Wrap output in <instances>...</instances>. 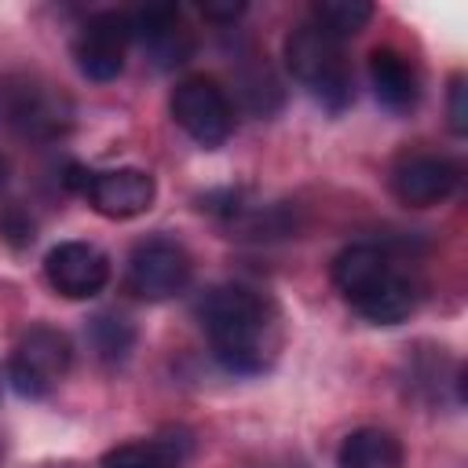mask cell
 Instances as JSON below:
<instances>
[{
  "instance_id": "6da1fadb",
  "label": "cell",
  "mask_w": 468,
  "mask_h": 468,
  "mask_svg": "<svg viewBox=\"0 0 468 468\" xmlns=\"http://www.w3.org/2000/svg\"><path fill=\"white\" fill-rule=\"evenodd\" d=\"M197 318L208 333L212 355L230 373H260L278 351V325L271 303L245 285H216L201 296Z\"/></svg>"
},
{
  "instance_id": "7a4b0ae2",
  "label": "cell",
  "mask_w": 468,
  "mask_h": 468,
  "mask_svg": "<svg viewBox=\"0 0 468 468\" xmlns=\"http://www.w3.org/2000/svg\"><path fill=\"white\" fill-rule=\"evenodd\" d=\"M285 62L292 69V77L300 84L311 88V95L329 106V110H344L351 102V69L344 62V48L336 37L322 33L314 22L300 26L289 33L285 40Z\"/></svg>"
},
{
  "instance_id": "3957f363",
  "label": "cell",
  "mask_w": 468,
  "mask_h": 468,
  "mask_svg": "<svg viewBox=\"0 0 468 468\" xmlns=\"http://www.w3.org/2000/svg\"><path fill=\"white\" fill-rule=\"evenodd\" d=\"M69 362H73L69 336L62 329H51V325H33L15 344L11 362H7V377H11L18 395L40 399L66 377Z\"/></svg>"
},
{
  "instance_id": "277c9868",
  "label": "cell",
  "mask_w": 468,
  "mask_h": 468,
  "mask_svg": "<svg viewBox=\"0 0 468 468\" xmlns=\"http://www.w3.org/2000/svg\"><path fill=\"white\" fill-rule=\"evenodd\" d=\"M0 124L22 135H33V139H51L69 124V102L37 77H4L0 80Z\"/></svg>"
},
{
  "instance_id": "5b68a950",
  "label": "cell",
  "mask_w": 468,
  "mask_h": 468,
  "mask_svg": "<svg viewBox=\"0 0 468 468\" xmlns=\"http://www.w3.org/2000/svg\"><path fill=\"white\" fill-rule=\"evenodd\" d=\"M176 124L201 146H219L234 132V110L227 91L212 77H186L172 91Z\"/></svg>"
},
{
  "instance_id": "8992f818",
  "label": "cell",
  "mask_w": 468,
  "mask_h": 468,
  "mask_svg": "<svg viewBox=\"0 0 468 468\" xmlns=\"http://www.w3.org/2000/svg\"><path fill=\"white\" fill-rule=\"evenodd\" d=\"M190 282V252L172 238H150L132 249L128 260V289L139 300H168L183 292Z\"/></svg>"
},
{
  "instance_id": "52a82bcc",
  "label": "cell",
  "mask_w": 468,
  "mask_h": 468,
  "mask_svg": "<svg viewBox=\"0 0 468 468\" xmlns=\"http://www.w3.org/2000/svg\"><path fill=\"white\" fill-rule=\"evenodd\" d=\"M132 44V18L128 11H99L91 15L77 40H73V58L77 69L88 80H113L124 69V51Z\"/></svg>"
},
{
  "instance_id": "ba28073f",
  "label": "cell",
  "mask_w": 468,
  "mask_h": 468,
  "mask_svg": "<svg viewBox=\"0 0 468 468\" xmlns=\"http://www.w3.org/2000/svg\"><path fill=\"white\" fill-rule=\"evenodd\" d=\"M132 18V40L143 44L146 58L157 69H176L194 51V33L183 22V11L176 4H146L128 15Z\"/></svg>"
},
{
  "instance_id": "9c48e42d",
  "label": "cell",
  "mask_w": 468,
  "mask_h": 468,
  "mask_svg": "<svg viewBox=\"0 0 468 468\" xmlns=\"http://www.w3.org/2000/svg\"><path fill=\"white\" fill-rule=\"evenodd\" d=\"M457 165L439 154H406L391 168V194L410 208H431L457 190Z\"/></svg>"
},
{
  "instance_id": "30bf717a",
  "label": "cell",
  "mask_w": 468,
  "mask_h": 468,
  "mask_svg": "<svg viewBox=\"0 0 468 468\" xmlns=\"http://www.w3.org/2000/svg\"><path fill=\"white\" fill-rule=\"evenodd\" d=\"M44 274L55 292H62L69 300H88L106 285L110 260L91 241H62L48 252Z\"/></svg>"
},
{
  "instance_id": "8fae6325",
  "label": "cell",
  "mask_w": 468,
  "mask_h": 468,
  "mask_svg": "<svg viewBox=\"0 0 468 468\" xmlns=\"http://www.w3.org/2000/svg\"><path fill=\"white\" fill-rule=\"evenodd\" d=\"M84 197L106 219H132L154 205L157 183L143 168H110V172H91Z\"/></svg>"
},
{
  "instance_id": "7c38bea8",
  "label": "cell",
  "mask_w": 468,
  "mask_h": 468,
  "mask_svg": "<svg viewBox=\"0 0 468 468\" xmlns=\"http://www.w3.org/2000/svg\"><path fill=\"white\" fill-rule=\"evenodd\" d=\"M347 303L366 322H373V325H395V322H402V318L413 314V307H417V285L406 274H399L395 267H388L362 292H355Z\"/></svg>"
},
{
  "instance_id": "4fadbf2b",
  "label": "cell",
  "mask_w": 468,
  "mask_h": 468,
  "mask_svg": "<svg viewBox=\"0 0 468 468\" xmlns=\"http://www.w3.org/2000/svg\"><path fill=\"white\" fill-rule=\"evenodd\" d=\"M369 84H373L380 106H388L391 113H410L417 106V99H420L417 69L395 48H377L369 55Z\"/></svg>"
},
{
  "instance_id": "5bb4252c",
  "label": "cell",
  "mask_w": 468,
  "mask_h": 468,
  "mask_svg": "<svg viewBox=\"0 0 468 468\" xmlns=\"http://www.w3.org/2000/svg\"><path fill=\"white\" fill-rule=\"evenodd\" d=\"M340 468H402V442L384 428H355L340 450Z\"/></svg>"
},
{
  "instance_id": "9a60e30c",
  "label": "cell",
  "mask_w": 468,
  "mask_h": 468,
  "mask_svg": "<svg viewBox=\"0 0 468 468\" xmlns=\"http://www.w3.org/2000/svg\"><path fill=\"white\" fill-rule=\"evenodd\" d=\"M391 263L384 256V249L369 245V241H358V245H347L336 252L333 260V285L351 300L355 292H362L377 274H384Z\"/></svg>"
},
{
  "instance_id": "2e32d148",
  "label": "cell",
  "mask_w": 468,
  "mask_h": 468,
  "mask_svg": "<svg viewBox=\"0 0 468 468\" xmlns=\"http://www.w3.org/2000/svg\"><path fill=\"white\" fill-rule=\"evenodd\" d=\"M179 464H183L179 439H139L113 446L102 457V468H179Z\"/></svg>"
},
{
  "instance_id": "e0dca14e",
  "label": "cell",
  "mask_w": 468,
  "mask_h": 468,
  "mask_svg": "<svg viewBox=\"0 0 468 468\" xmlns=\"http://www.w3.org/2000/svg\"><path fill=\"white\" fill-rule=\"evenodd\" d=\"M314 26L336 40L355 37L358 29H366V22L373 18V4L369 0H318L311 7Z\"/></svg>"
},
{
  "instance_id": "ac0fdd59",
  "label": "cell",
  "mask_w": 468,
  "mask_h": 468,
  "mask_svg": "<svg viewBox=\"0 0 468 468\" xmlns=\"http://www.w3.org/2000/svg\"><path fill=\"white\" fill-rule=\"evenodd\" d=\"M88 333H91V344H95L99 358H106V362L128 358V351H132V344H135V329H132V322L121 318V314H95Z\"/></svg>"
},
{
  "instance_id": "d6986e66",
  "label": "cell",
  "mask_w": 468,
  "mask_h": 468,
  "mask_svg": "<svg viewBox=\"0 0 468 468\" xmlns=\"http://www.w3.org/2000/svg\"><path fill=\"white\" fill-rule=\"evenodd\" d=\"M0 234L11 241V245H29L33 241V219L22 212V208H4L0 216Z\"/></svg>"
},
{
  "instance_id": "ffe728a7",
  "label": "cell",
  "mask_w": 468,
  "mask_h": 468,
  "mask_svg": "<svg viewBox=\"0 0 468 468\" xmlns=\"http://www.w3.org/2000/svg\"><path fill=\"white\" fill-rule=\"evenodd\" d=\"M450 128L457 135L468 132V102H464V77H453V88H450Z\"/></svg>"
},
{
  "instance_id": "44dd1931",
  "label": "cell",
  "mask_w": 468,
  "mask_h": 468,
  "mask_svg": "<svg viewBox=\"0 0 468 468\" xmlns=\"http://www.w3.org/2000/svg\"><path fill=\"white\" fill-rule=\"evenodd\" d=\"M201 11H205V18H212V22H234V18L245 11V4H234V0H230V4H205Z\"/></svg>"
},
{
  "instance_id": "7402d4cb",
  "label": "cell",
  "mask_w": 468,
  "mask_h": 468,
  "mask_svg": "<svg viewBox=\"0 0 468 468\" xmlns=\"http://www.w3.org/2000/svg\"><path fill=\"white\" fill-rule=\"evenodd\" d=\"M7 176H11V165H7V157L0 154V190L7 186Z\"/></svg>"
}]
</instances>
